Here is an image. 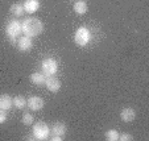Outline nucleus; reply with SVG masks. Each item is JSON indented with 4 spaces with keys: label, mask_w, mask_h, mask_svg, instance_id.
I'll return each mask as SVG.
<instances>
[{
    "label": "nucleus",
    "mask_w": 149,
    "mask_h": 141,
    "mask_svg": "<svg viewBox=\"0 0 149 141\" xmlns=\"http://www.w3.org/2000/svg\"><path fill=\"white\" fill-rule=\"evenodd\" d=\"M23 26V33L26 37H37L42 33L44 31V24L42 21H40L38 19H34V17H28L23 21L21 24Z\"/></svg>",
    "instance_id": "1"
},
{
    "label": "nucleus",
    "mask_w": 149,
    "mask_h": 141,
    "mask_svg": "<svg viewBox=\"0 0 149 141\" xmlns=\"http://www.w3.org/2000/svg\"><path fill=\"white\" fill-rule=\"evenodd\" d=\"M6 32H7V36L11 40V42L17 44L16 38L23 33V26H21V24H20L17 20H11L6 26Z\"/></svg>",
    "instance_id": "2"
},
{
    "label": "nucleus",
    "mask_w": 149,
    "mask_h": 141,
    "mask_svg": "<svg viewBox=\"0 0 149 141\" xmlns=\"http://www.w3.org/2000/svg\"><path fill=\"white\" fill-rule=\"evenodd\" d=\"M49 133H50V129L44 122H38L33 125V136L37 140H46Z\"/></svg>",
    "instance_id": "3"
},
{
    "label": "nucleus",
    "mask_w": 149,
    "mask_h": 141,
    "mask_svg": "<svg viewBox=\"0 0 149 141\" xmlns=\"http://www.w3.org/2000/svg\"><path fill=\"white\" fill-rule=\"evenodd\" d=\"M41 69H42L44 75L50 76V75H54V74L57 73V70H58V63H57V61L53 58H46L42 61Z\"/></svg>",
    "instance_id": "4"
},
{
    "label": "nucleus",
    "mask_w": 149,
    "mask_h": 141,
    "mask_svg": "<svg viewBox=\"0 0 149 141\" xmlns=\"http://www.w3.org/2000/svg\"><path fill=\"white\" fill-rule=\"evenodd\" d=\"M90 41V32L87 28H79L75 32V36H74V42L78 46H86Z\"/></svg>",
    "instance_id": "5"
},
{
    "label": "nucleus",
    "mask_w": 149,
    "mask_h": 141,
    "mask_svg": "<svg viewBox=\"0 0 149 141\" xmlns=\"http://www.w3.org/2000/svg\"><path fill=\"white\" fill-rule=\"evenodd\" d=\"M26 106H28L32 111H40L44 108L45 102H44V99L40 98V96H31V98L26 100Z\"/></svg>",
    "instance_id": "6"
},
{
    "label": "nucleus",
    "mask_w": 149,
    "mask_h": 141,
    "mask_svg": "<svg viewBox=\"0 0 149 141\" xmlns=\"http://www.w3.org/2000/svg\"><path fill=\"white\" fill-rule=\"evenodd\" d=\"M45 86L50 92H58L59 88H61V82H59V79L56 78L54 75H50L45 79Z\"/></svg>",
    "instance_id": "7"
},
{
    "label": "nucleus",
    "mask_w": 149,
    "mask_h": 141,
    "mask_svg": "<svg viewBox=\"0 0 149 141\" xmlns=\"http://www.w3.org/2000/svg\"><path fill=\"white\" fill-rule=\"evenodd\" d=\"M17 48H19L20 51H29L32 48H33V42H32L31 37H20V40L17 41Z\"/></svg>",
    "instance_id": "8"
},
{
    "label": "nucleus",
    "mask_w": 149,
    "mask_h": 141,
    "mask_svg": "<svg viewBox=\"0 0 149 141\" xmlns=\"http://www.w3.org/2000/svg\"><path fill=\"white\" fill-rule=\"evenodd\" d=\"M135 117H136V112L132 110V108H130V107L124 108V110L120 112V119L123 120L124 123L133 122V120H135Z\"/></svg>",
    "instance_id": "9"
},
{
    "label": "nucleus",
    "mask_w": 149,
    "mask_h": 141,
    "mask_svg": "<svg viewBox=\"0 0 149 141\" xmlns=\"http://www.w3.org/2000/svg\"><path fill=\"white\" fill-rule=\"evenodd\" d=\"M23 6H24V11L25 12H28V13H34V12H37L40 8V1L38 0H25Z\"/></svg>",
    "instance_id": "10"
},
{
    "label": "nucleus",
    "mask_w": 149,
    "mask_h": 141,
    "mask_svg": "<svg viewBox=\"0 0 149 141\" xmlns=\"http://www.w3.org/2000/svg\"><path fill=\"white\" fill-rule=\"evenodd\" d=\"M12 104H13V100L9 95L7 94H3V95H0V108L4 111H8L12 108Z\"/></svg>",
    "instance_id": "11"
},
{
    "label": "nucleus",
    "mask_w": 149,
    "mask_h": 141,
    "mask_svg": "<svg viewBox=\"0 0 149 141\" xmlns=\"http://www.w3.org/2000/svg\"><path fill=\"white\" fill-rule=\"evenodd\" d=\"M66 131H68V127H66V124H63V123H54L53 127H52V135L54 136H63L66 133Z\"/></svg>",
    "instance_id": "12"
},
{
    "label": "nucleus",
    "mask_w": 149,
    "mask_h": 141,
    "mask_svg": "<svg viewBox=\"0 0 149 141\" xmlns=\"http://www.w3.org/2000/svg\"><path fill=\"white\" fill-rule=\"evenodd\" d=\"M73 9L75 11V13L78 15H84L86 12L88 11V6L86 1H83V0H78V1H75L73 6Z\"/></svg>",
    "instance_id": "13"
},
{
    "label": "nucleus",
    "mask_w": 149,
    "mask_h": 141,
    "mask_svg": "<svg viewBox=\"0 0 149 141\" xmlns=\"http://www.w3.org/2000/svg\"><path fill=\"white\" fill-rule=\"evenodd\" d=\"M29 79H31V82L33 83V85L42 86V85H45L46 76L44 75V73H33L31 76H29Z\"/></svg>",
    "instance_id": "14"
},
{
    "label": "nucleus",
    "mask_w": 149,
    "mask_h": 141,
    "mask_svg": "<svg viewBox=\"0 0 149 141\" xmlns=\"http://www.w3.org/2000/svg\"><path fill=\"white\" fill-rule=\"evenodd\" d=\"M24 6L23 4H20V3H15L11 6V13L13 15V16L16 17H21L24 15Z\"/></svg>",
    "instance_id": "15"
},
{
    "label": "nucleus",
    "mask_w": 149,
    "mask_h": 141,
    "mask_svg": "<svg viewBox=\"0 0 149 141\" xmlns=\"http://www.w3.org/2000/svg\"><path fill=\"white\" fill-rule=\"evenodd\" d=\"M13 106L16 108H19V110H23V108L26 106L25 98H24V96H21V95L15 96V98H13Z\"/></svg>",
    "instance_id": "16"
},
{
    "label": "nucleus",
    "mask_w": 149,
    "mask_h": 141,
    "mask_svg": "<svg viewBox=\"0 0 149 141\" xmlns=\"http://www.w3.org/2000/svg\"><path fill=\"white\" fill-rule=\"evenodd\" d=\"M106 138L108 141H118L119 140V132L116 129H110L106 132Z\"/></svg>",
    "instance_id": "17"
},
{
    "label": "nucleus",
    "mask_w": 149,
    "mask_h": 141,
    "mask_svg": "<svg viewBox=\"0 0 149 141\" xmlns=\"http://www.w3.org/2000/svg\"><path fill=\"white\" fill-rule=\"evenodd\" d=\"M23 124L24 125H33V116L31 115V113H25V115L23 116Z\"/></svg>",
    "instance_id": "18"
},
{
    "label": "nucleus",
    "mask_w": 149,
    "mask_h": 141,
    "mask_svg": "<svg viewBox=\"0 0 149 141\" xmlns=\"http://www.w3.org/2000/svg\"><path fill=\"white\" fill-rule=\"evenodd\" d=\"M119 140L131 141V140H133V137H132V135H130V133H123V135H119Z\"/></svg>",
    "instance_id": "19"
},
{
    "label": "nucleus",
    "mask_w": 149,
    "mask_h": 141,
    "mask_svg": "<svg viewBox=\"0 0 149 141\" xmlns=\"http://www.w3.org/2000/svg\"><path fill=\"white\" fill-rule=\"evenodd\" d=\"M6 120H7V111L0 108V124H3Z\"/></svg>",
    "instance_id": "20"
},
{
    "label": "nucleus",
    "mask_w": 149,
    "mask_h": 141,
    "mask_svg": "<svg viewBox=\"0 0 149 141\" xmlns=\"http://www.w3.org/2000/svg\"><path fill=\"white\" fill-rule=\"evenodd\" d=\"M50 140H52V141H61L62 137H61V136H54V135H53V137H50Z\"/></svg>",
    "instance_id": "21"
}]
</instances>
